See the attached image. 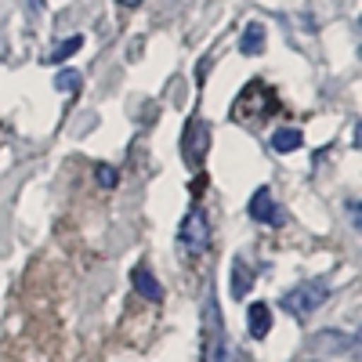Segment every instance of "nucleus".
<instances>
[{
  "mask_svg": "<svg viewBox=\"0 0 362 362\" xmlns=\"http://www.w3.org/2000/svg\"><path fill=\"white\" fill-rule=\"evenodd\" d=\"M326 297H329V283L326 279H308V283H300L293 286L290 293H283V312H290L293 319H308L315 308L326 305Z\"/></svg>",
  "mask_w": 362,
  "mask_h": 362,
  "instance_id": "3",
  "label": "nucleus"
},
{
  "mask_svg": "<svg viewBox=\"0 0 362 362\" xmlns=\"http://www.w3.org/2000/svg\"><path fill=\"white\" fill-rule=\"evenodd\" d=\"M247 210H250V218H254L257 225H276V221H283L279 210H276V199H272V189H264V185L250 196V206H247Z\"/></svg>",
  "mask_w": 362,
  "mask_h": 362,
  "instance_id": "5",
  "label": "nucleus"
},
{
  "mask_svg": "<svg viewBox=\"0 0 362 362\" xmlns=\"http://www.w3.org/2000/svg\"><path fill=\"white\" fill-rule=\"evenodd\" d=\"M29 8H33V11H40V8H44V0H29Z\"/></svg>",
  "mask_w": 362,
  "mask_h": 362,
  "instance_id": "17",
  "label": "nucleus"
},
{
  "mask_svg": "<svg viewBox=\"0 0 362 362\" xmlns=\"http://www.w3.org/2000/svg\"><path fill=\"white\" fill-rule=\"evenodd\" d=\"M54 87L62 90V95H76V90L83 87V76H80L76 69H58V76H54Z\"/></svg>",
  "mask_w": 362,
  "mask_h": 362,
  "instance_id": "13",
  "label": "nucleus"
},
{
  "mask_svg": "<svg viewBox=\"0 0 362 362\" xmlns=\"http://www.w3.org/2000/svg\"><path fill=\"white\" fill-rule=\"evenodd\" d=\"M80 47H83V37H80V33H73L69 40H62V44H58V47H54V51L47 54V62H51V66H62L66 58H73V54H76Z\"/></svg>",
  "mask_w": 362,
  "mask_h": 362,
  "instance_id": "12",
  "label": "nucleus"
},
{
  "mask_svg": "<svg viewBox=\"0 0 362 362\" xmlns=\"http://www.w3.org/2000/svg\"><path fill=\"white\" fill-rule=\"evenodd\" d=\"M268 145L276 148V153H283V156H286V153H297V148L305 145V134H300L297 127H279L276 134H272V141H268Z\"/></svg>",
  "mask_w": 362,
  "mask_h": 362,
  "instance_id": "7",
  "label": "nucleus"
},
{
  "mask_svg": "<svg viewBox=\"0 0 362 362\" xmlns=\"http://www.w3.org/2000/svg\"><path fill=\"white\" fill-rule=\"evenodd\" d=\"M203 362H228V334L214 297L203 305Z\"/></svg>",
  "mask_w": 362,
  "mask_h": 362,
  "instance_id": "2",
  "label": "nucleus"
},
{
  "mask_svg": "<svg viewBox=\"0 0 362 362\" xmlns=\"http://www.w3.org/2000/svg\"><path fill=\"white\" fill-rule=\"evenodd\" d=\"M95 181H98L102 189H112L116 181H119V174H116V167H109V163H98V167H95Z\"/></svg>",
  "mask_w": 362,
  "mask_h": 362,
  "instance_id": "14",
  "label": "nucleus"
},
{
  "mask_svg": "<svg viewBox=\"0 0 362 362\" xmlns=\"http://www.w3.org/2000/svg\"><path fill=\"white\" fill-rule=\"evenodd\" d=\"M250 286H254V268L243 257H235V264H232V297H243Z\"/></svg>",
  "mask_w": 362,
  "mask_h": 362,
  "instance_id": "9",
  "label": "nucleus"
},
{
  "mask_svg": "<svg viewBox=\"0 0 362 362\" xmlns=\"http://www.w3.org/2000/svg\"><path fill=\"white\" fill-rule=\"evenodd\" d=\"M214 243V228H210V218L203 206H192L185 218H181V228H177V247L185 250L189 257H199L210 250Z\"/></svg>",
  "mask_w": 362,
  "mask_h": 362,
  "instance_id": "1",
  "label": "nucleus"
},
{
  "mask_svg": "<svg viewBox=\"0 0 362 362\" xmlns=\"http://www.w3.org/2000/svg\"><path fill=\"white\" fill-rule=\"evenodd\" d=\"M239 51H243V54H261L264 51V25L261 22H250L243 29V37H239Z\"/></svg>",
  "mask_w": 362,
  "mask_h": 362,
  "instance_id": "10",
  "label": "nucleus"
},
{
  "mask_svg": "<svg viewBox=\"0 0 362 362\" xmlns=\"http://www.w3.org/2000/svg\"><path fill=\"white\" fill-rule=\"evenodd\" d=\"M312 348H334L329 355H341V351H355V337H344V334H319L315 341H312Z\"/></svg>",
  "mask_w": 362,
  "mask_h": 362,
  "instance_id": "11",
  "label": "nucleus"
},
{
  "mask_svg": "<svg viewBox=\"0 0 362 362\" xmlns=\"http://www.w3.org/2000/svg\"><path fill=\"white\" fill-rule=\"evenodd\" d=\"M116 4H124V8H138V4H145V0H116Z\"/></svg>",
  "mask_w": 362,
  "mask_h": 362,
  "instance_id": "16",
  "label": "nucleus"
},
{
  "mask_svg": "<svg viewBox=\"0 0 362 362\" xmlns=\"http://www.w3.org/2000/svg\"><path fill=\"white\" fill-rule=\"evenodd\" d=\"M131 286L145 300H163V286H160V279L153 276V268H148V264H134L131 268Z\"/></svg>",
  "mask_w": 362,
  "mask_h": 362,
  "instance_id": "6",
  "label": "nucleus"
},
{
  "mask_svg": "<svg viewBox=\"0 0 362 362\" xmlns=\"http://www.w3.org/2000/svg\"><path fill=\"white\" fill-rule=\"evenodd\" d=\"M348 218H351V228H362V221H358V203H348Z\"/></svg>",
  "mask_w": 362,
  "mask_h": 362,
  "instance_id": "15",
  "label": "nucleus"
},
{
  "mask_svg": "<svg viewBox=\"0 0 362 362\" xmlns=\"http://www.w3.org/2000/svg\"><path fill=\"white\" fill-rule=\"evenodd\" d=\"M170 4H177V0H170Z\"/></svg>",
  "mask_w": 362,
  "mask_h": 362,
  "instance_id": "18",
  "label": "nucleus"
},
{
  "mask_svg": "<svg viewBox=\"0 0 362 362\" xmlns=\"http://www.w3.org/2000/svg\"><path fill=\"white\" fill-rule=\"evenodd\" d=\"M250 334L261 341V337H268V329H272V308L264 305V300H254L250 305Z\"/></svg>",
  "mask_w": 362,
  "mask_h": 362,
  "instance_id": "8",
  "label": "nucleus"
},
{
  "mask_svg": "<svg viewBox=\"0 0 362 362\" xmlns=\"http://www.w3.org/2000/svg\"><path fill=\"white\" fill-rule=\"evenodd\" d=\"M206 148H210V127L203 124L199 116H192L189 127H185V163L199 167L203 156H206Z\"/></svg>",
  "mask_w": 362,
  "mask_h": 362,
  "instance_id": "4",
  "label": "nucleus"
}]
</instances>
